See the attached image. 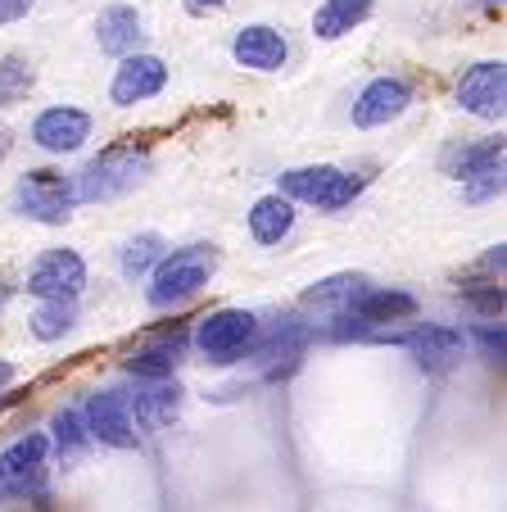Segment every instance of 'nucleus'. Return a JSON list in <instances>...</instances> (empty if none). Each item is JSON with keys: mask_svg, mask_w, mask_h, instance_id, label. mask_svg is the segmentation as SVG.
<instances>
[{"mask_svg": "<svg viewBox=\"0 0 507 512\" xmlns=\"http://www.w3.org/2000/svg\"><path fill=\"white\" fill-rule=\"evenodd\" d=\"M150 173V155L136 145H109L105 155H96L73 182V200L77 204H105L127 195L141 177Z\"/></svg>", "mask_w": 507, "mask_h": 512, "instance_id": "obj_1", "label": "nucleus"}, {"mask_svg": "<svg viewBox=\"0 0 507 512\" xmlns=\"http://www.w3.org/2000/svg\"><path fill=\"white\" fill-rule=\"evenodd\" d=\"M213 268H218V254H213V245H191V250L163 254V259L154 263L150 304H154V309H173V304L195 300V295L209 286Z\"/></svg>", "mask_w": 507, "mask_h": 512, "instance_id": "obj_2", "label": "nucleus"}, {"mask_svg": "<svg viewBox=\"0 0 507 512\" xmlns=\"http://www.w3.org/2000/svg\"><path fill=\"white\" fill-rule=\"evenodd\" d=\"M14 204H19L23 218H32V223H68L73 218V186L64 182L59 173H28L19 182V191H14Z\"/></svg>", "mask_w": 507, "mask_h": 512, "instance_id": "obj_3", "label": "nucleus"}, {"mask_svg": "<svg viewBox=\"0 0 507 512\" xmlns=\"http://www.w3.org/2000/svg\"><path fill=\"white\" fill-rule=\"evenodd\" d=\"M254 331H259V318H254V313L218 309V313H209V318H200L195 340H200V349H204L209 363H236V354H245V345L254 340Z\"/></svg>", "mask_w": 507, "mask_h": 512, "instance_id": "obj_4", "label": "nucleus"}, {"mask_svg": "<svg viewBox=\"0 0 507 512\" xmlns=\"http://www.w3.org/2000/svg\"><path fill=\"white\" fill-rule=\"evenodd\" d=\"M82 286H87V263L73 250L41 254L28 272V295H37V300H77Z\"/></svg>", "mask_w": 507, "mask_h": 512, "instance_id": "obj_5", "label": "nucleus"}, {"mask_svg": "<svg viewBox=\"0 0 507 512\" xmlns=\"http://www.w3.org/2000/svg\"><path fill=\"white\" fill-rule=\"evenodd\" d=\"M87 431H91V440H100L109 449H132L136 445L132 404L118 390H96L87 399Z\"/></svg>", "mask_w": 507, "mask_h": 512, "instance_id": "obj_6", "label": "nucleus"}, {"mask_svg": "<svg viewBox=\"0 0 507 512\" xmlns=\"http://www.w3.org/2000/svg\"><path fill=\"white\" fill-rule=\"evenodd\" d=\"M163 82H168V64H163L159 55H123L109 96H114V105L132 109V105H141V100L159 96Z\"/></svg>", "mask_w": 507, "mask_h": 512, "instance_id": "obj_7", "label": "nucleus"}, {"mask_svg": "<svg viewBox=\"0 0 507 512\" xmlns=\"http://www.w3.org/2000/svg\"><path fill=\"white\" fill-rule=\"evenodd\" d=\"M87 136H91V114L73 105H55L46 114H37V123H32V141L41 150H50V155H73V150H82Z\"/></svg>", "mask_w": 507, "mask_h": 512, "instance_id": "obj_8", "label": "nucleus"}, {"mask_svg": "<svg viewBox=\"0 0 507 512\" xmlns=\"http://www.w3.org/2000/svg\"><path fill=\"white\" fill-rule=\"evenodd\" d=\"M503 100H507V68L494 64V59L476 64L458 82V105L476 118H503Z\"/></svg>", "mask_w": 507, "mask_h": 512, "instance_id": "obj_9", "label": "nucleus"}, {"mask_svg": "<svg viewBox=\"0 0 507 512\" xmlns=\"http://www.w3.org/2000/svg\"><path fill=\"white\" fill-rule=\"evenodd\" d=\"M231 55H236L240 68H254V73H277V68H286L290 46H286V37H281L277 28H268V23H249V28L236 32Z\"/></svg>", "mask_w": 507, "mask_h": 512, "instance_id": "obj_10", "label": "nucleus"}, {"mask_svg": "<svg viewBox=\"0 0 507 512\" xmlns=\"http://www.w3.org/2000/svg\"><path fill=\"white\" fill-rule=\"evenodd\" d=\"M50 440L46 435H23L0 454V494H28L41 481V463H46Z\"/></svg>", "mask_w": 507, "mask_h": 512, "instance_id": "obj_11", "label": "nucleus"}, {"mask_svg": "<svg viewBox=\"0 0 507 512\" xmlns=\"http://www.w3.org/2000/svg\"><path fill=\"white\" fill-rule=\"evenodd\" d=\"M349 318H358L363 322V327H385V322H403V318H412V313H417V300H412L408 290H390V286H363L354 295V300H349ZM363 327H354L349 331V336H358V331Z\"/></svg>", "mask_w": 507, "mask_h": 512, "instance_id": "obj_12", "label": "nucleus"}, {"mask_svg": "<svg viewBox=\"0 0 507 512\" xmlns=\"http://www.w3.org/2000/svg\"><path fill=\"white\" fill-rule=\"evenodd\" d=\"M408 105H412L408 82L403 78H376V82H367L363 96L354 100V127H385Z\"/></svg>", "mask_w": 507, "mask_h": 512, "instance_id": "obj_13", "label": "nucleus"}, {"mask_svg": "<svg viewBox=\"0 0 507 512\" xmlns=\"http://www.w3.org/2000/svg\"><path fill=\"white\" fill-rule=\"evenodd\" d=\"M399 345L412 349V358H417L421 372H444V368H453V363L462 358V331L431 322V327H417L412 336H403Z\"/></svg>", "mask_w": 507, "mask_h": 512, "instance_id": "obj_14", "label": "nucleus"}, {"mask_svg": "<svg viewBox=\"0 0 507 512\" xmlns=\"http://www.w3.org/2000/svg\"><path fill=\"white\" fill-rule=\"evenodd\" d=\"M182 349H186V331H168V336L150 340V345L132 349L127 354V372H136V377L145 381H159V377H173V368L182 363Z\"/></svg>", "mask_w": 507, "mask_h": 512, "instance_id": "obj_15", "label": "nucleus"}, {"mask_svg": "<svg viewBox=\"0 0 507 512\" xmlns=\"http://www.w3.org/2000/svg\"><path fill=\"white\" fill-rule=\"evenodd\" d=\"M290 227H295V204L281 191L254 200V209H249V236L259 245H281L290 236Z\"/></svg>", "mask_w": 507, "mask_h": 512, "instance_id": "obj_16", "label": "nucleus"}, {"mask_svg": "<svg viewBox=\"0 0 507 512\" xmlns=\"http://www.w3.org/2000/svg\"><path fill=\"white\" fill-rule=\"evenodd\" d=\"M96 41L105 55H132L141 41V14L132 5H109L96 19Z\"/></svg>", "mask_w": 507, "mask_h": 512, "instance_id": "obj_17", "label": "nucleus"}, {"mask_svg": "<svg viewBox=\"0 0 507 512\" xmlns=\"http://www.w3.org/2000/svg\"><path fill=\"white\" fill-rule=\"evenodd\" d=\"M335 182H340V168H331V164L290 168V173H281V195H286V200H304V204H317V209H322V204L331 200Z\"/></svg>", "mask_w": 507, "mask_h": 512, "instance_id": "obj_18", "label": "nucleus"}, {"mask_svg": "<svg viewBox=\"0 0 507 512\" xmlns=\"http://www.w3.org/2000/svg\"><path fill=\"white\" fill-rule=\"evenodd\" d=\"M177 413H182V390L163 386V377L154 381L150 390H141V395H136V408H132L136 426H145V431H163V426H173Z\"/></svg>", "mask_w": 507, "mask_h": 512, "instance_id": "obj_19", "label": "nucleus"}, {"mask_svg": "<svg viewBox=\"0 0 507 512\" xmlns=\"http://www.w3.org/2000/svg\"><path fill=\"white\" fill-rule=\"evenodd\" d=\"M367 14H372V0H326L322 10L313 14V32L322 41H335L345 32H354Z\"/></svg>", "mask_w": 507, "mask_h": 512, "instance_id": "obj_20", "label": "nucleus"}, {"mask_svg": "<svg viewBox=\"0 0 507 512\" xmlns=\"http://www.w3.org/2000/svg\"><path fill=\"white\" fill-rule=\"evenodd\" d=\"M449 173L471 182V177H489V173H503V136L498 141H480V145H467L458 155L449 159Z\"/></svg>", "mask_w": 507, "mask_h": 512, "instance_id": "obj_21", "label": "nucleus"}, {"mask_svg": "<svg viewBox=\"0 0 507 512\" xmlns=\"http://www.w3.org/2000/svg\"><path fill=\"white\" fill-rule=\"evenodd\" d=\"M73 318H77L73 300H41V309L32 313V336L37 340H59V336H68Z\"/></svg>", "mask_w": 507, "mask_h": 512, "instance_id": "obj_22", "label": "nucleus"}, {"mask_svg": "<svg viewBox=\"0 0 507 512\" xmlns=\"http://www.w3.org/2000/svg\"><path fill=\"white\" fill-rule=\"evenodd\" d=\"M32 64L23 55H5L0 59V105H19L32 91Z\"/></svg>", "mask_w": 507, "mask_h": 512, "instance_id": "obj_23", "label": "nucleus"}, {"mask_svg": "<svg viewBox=\"0 0 507 512\" xmlns=\"http://www.w3.org/2000/svg\"><path fill=\"white\" fill-rule=\"evenodd\" d=\"M87 440H91L87 417L73 413V408L55 413V449H59V458H77L82 449H87Z\"/></svg>", "mask_w": 507, "mask_h": 512, "instance_id": "obj_24", "label": "nucleus"}, {"mask_svg": "<svg viewBox=\"0 0 507 512\" xmlns=\"http://www.w3.org/2000/svg\"><path fill=\"white\" fill-rule=\"evenodd\" d=\"M159 259H163V236H154V232L136 236V241H127V250H123V277H132V281L145 277Z\"/></svg>", "mask_w": 507, "mask_h": 512, "instance_id": "obj_25", "label": "nucleus"}, {"mask_svg": "<svg viewBox=\"0 0 507 512\" xmlns=\"http://www.w3.org/2000/svg\"><path fill=\"white\" fill-rule=\"evenodd\" d=\"M363 286H367L363 277H331L308 290V304H317V309H349V300H354Z\"/></svg>", "mask_w": 507, "mask_h": 512, "instance_id": "obj_26", "label": "nucleus"}, {"mask_svg": "<svg viewBox=\"0 0 507 512\" xmlns=\"http://www.w3.org/2000/svg\"><path fill=\"white\" fill-rule=\"evenodd\" d=\"M363 191V177H349V173H340V182H335V191H331V200L322 204L326 213H340L345 204H354V195Z\"/></svg>", "mask_w": 507, "mask_h": 512, "instance_id": "obj_27", "label": "nucleus"}, {"mask_svg": "<svg viewBox=\"0 0 507 512\" xmlns=\"http://www.w3.org/2000/svg\"><path fill=\"white\" fill-rule=\"evenodd\" d=\"M467 300L476 304L480 313H489V318H498V313H503V286H489V290H467Z\"/></svg>", "mask_w": 507, "mask_h": 512, "instance_id": "obj_28", "label": "nucleus"}, {"mask_svg": "<svg viewBox=\"0 0 507 512\" xmlns=\"http://www.w3.org/2000/svg\"><path fill=\"white\" fill-rule=\"evenodd\" d=\"M476 340L485 345V354H489V358H503V327H480V331H476Z\"/></svg>", "mask_w": 507, "mask_h": 512, "instance_id": "obj_29", "label": "nucleus"}, {"mask_svg": "<svg viewBox=\"0 0 507 512\" xmlns=\"http://www.w3.org/2000/svg\"><path fill=\"white\" fill-rule=\"evenodd\" d=\"M32 10V0H0V23H19Z\"/></svg>", "mask_w": 507, "mask_h": 512, "instance_id": "obj_30", "label": "nucleus"}, {"mask_svg": "<svg viewBox=\"0 0 507 512\" xmlns=\"http://www.w3.org/2000/svg\"><path fill=\"white\" fill-rule=\"evenodd\" d=\"M222 0H186V14H209V10H218Z\"/></svg>", "mask_w": 507, "mask_h": 512, "instance_id": "obj_31", "label": "nucleus"}, {"mask_svg": "<svg viewBox=\"0 0 507 512\" xmlns=\"http://www.w3.org/2000/svg\"><path fill=\"white\" fill-rule=\"evenodd\" d=\"M14 381V363H0V386H10Z\"/></svg>", "mask_w": 507, "mask_h": 512, "instance_id": "obj_32", "label": "nucleus"}, {"mask_svg": "<svg viewBox=\"0 0 507 512\" xmlns=\"http://www.w3.org/2000/svg\"><path fill=\"white\" fill-rule=\"evenodd\" d=\"M5 155H10V132H0V164H5Z\"/></svg>", "mask_w": 507, "mask_h": 512, "instance_id": "obj_33", "label": "nucleus"}, {"mask_svg": "<svg viewBox=\"0 0 507 512\" xmlns=\"http://www.w3.org/2000/svg\"><path fill=\"white\" fill-rule=\"evenodd\" d=\"M5 300H10V290H5V286H0V309H5Z\"/></svg>", "mask_w": 507, "mask_h": 512, "instance_id": "obj_34", "label": "nucleus"}, {"mask_svg": "<svg viewBox=\"0 0 507 512\" xmlns=\"http://www.w3.org/2000/svg\"><path fill=\"white\" fill-rule=\"evenodd\" d=\"M476 5H498V0H476Z\"/></svg>", "mask_w": 507, "mask_h": 512, "instance_id": "obj_35", "label": "nucleus"}]
</instances>
